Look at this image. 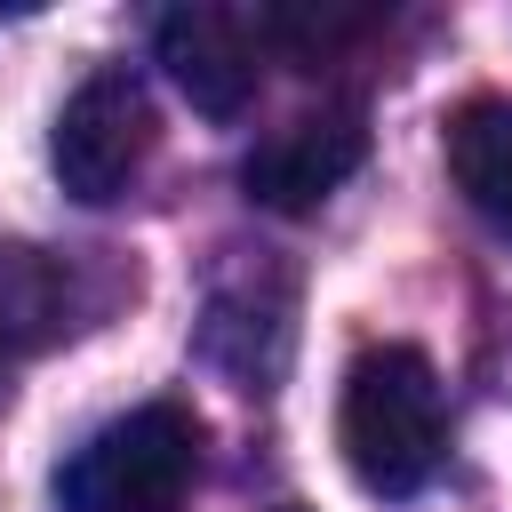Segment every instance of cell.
Listing matches in <instances>:
<instances>
[{
	"mask_svg": "<svg viewBox=\"0 0 512 512\" xmlns=\"http://www.w3.org/2000/svg\"><path fill=\"white\" fill-rule=\"evenodd\" d=\"M336 448L368 496H416L448 456V400L440 368L416 344H368L344 368Z\"/></svg>",
	"mask_w": 512,
	"mask_h": 512,
	"instance_id": "obj_1",
	"label": "cell"
},
{
	"mask_svg": "<svg viewBox=\"0 0 512 512\" xmlns=\"http://www.w3.org/2000/svg\"><path fill=\"white\" fill-rule=\"evenodd\" d=\"M200 480V424L176 400H144L88 432L56 472L64 512H176Z\"/></svg>",
	"mask_w": 512,
	"mask_h": 512,
	"instance_id": "obj_2",
	"label": "cell"
},
{
	"mask_svg": "<svg viewBox=\"0 0 512 512\" xmlns=\"http://www.w3.org/2000/svg\"><path fill=\"white\" fill-rule=\"evenodd\" d=\"M152 136H160V128H152V96H144V80H136V72H88V80L64 96L56 136H48L56 184H64L72 200L104 208V200H120V192L144 176Z\"/></svg>",
	"mask_w": 512,
	"mask_h": 512,
	"instance_id": "obj_3",
	"label": "cell"
},
{
	"mask_svg": "<svg viewBox=\"0 0 512 512\" xmlns=\"http://www.w3.org/2000/svg\"><path fill=\"white\" fill-rule=\"evenodd\" d=\"M160 64H168V80L184 88V104L192 112H208V120H240L248 104H256V88H264V16H248V8H224V0H184V8H168L160 16Z\"/></svg>",
	"mask_w": 512,
	"mask_h": 512,
	"instance_id": "obj_4",
	"label": "cell"
},
{
	"mask_svg": "<svg viewBox=\"0 0 512 512\" xmlns=\"http://www.w3.org/2000/svg\"><path fill=\"white\" fill-rule=\"evenodd\" d=\"M360 160H368V120H360L352 104H320V112H296V120H280L272 136H256L248 160H240V184H248L256 208L304 216V208H320Z\"/></svg>",
	"mask_w": 512,
	"mask_h": 512,
	"instance_id": "obj_5",
	"label": "cell"
},
{
	"mask_svg": "<svg viewBox=\"0 0 512 512\" xmlns=\"http://www.w3.org/2000/svg\"><path fill=\"white\" fill-rule=\"evenodd\" d=\"M88 296H80V272L48 248H0V368L64 344L80 328Z\"/></svg>",
	"mask_w": 512,
	"mask_h": 512,
	"instance_id": "obj_6",
	"label": "cell"
},
{
	"mask_svg": "<svg viewBox=\"0 0 512 512\" xmlns=\"http://www.w3.org/2000/svg\"><path fill=\"white\" fill-rule=\"evenodd\" d=\"M448 176L472 200V216L512 240V96H472L448 120Z\"/></svg>",
	"mask_w": 512,
	"mask_h": 512,
	"instance_id": "obj_7",
	"label": "cell"
},
{
	"mask_svg": "<svg viewBox=\"0 0 512 512\" xmlns=\"http://www.w3.org/2000/svg\"><path fill=\"white\" fill-rule=\"evenodd\" d=\"M280 512H304V504H280Z\"/></svg>",
	"mask_w": 512,
	"mask_h": 512,
	"instance_id": "obj_8",
	"label": "cell"
}]
</instances>
